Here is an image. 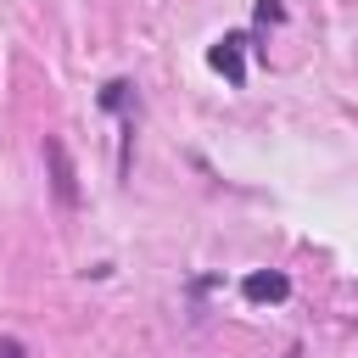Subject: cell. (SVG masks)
Returning <instances> with one entry per match:
<instances>
[{
    "label": "cell",
    "instance_id": "1",
    "mask_svg": "<svg viewBox=\"0 0 358 358\" xmlns=\"http://www.w3.org/2000/svg\"><path fill=\"white\" fill-rule=\"evenodd\" d=\"M45 162H50V190L62 207H78V173H73V157H67V140L50 134L45 140Z\"/></svg>",
    "mask_w": 358,
    "mask_h": 358
},
{
    "label": "cell",
    "instance_id": "2",
    "mask_svg": "<svg viewBox=\"0 0 358 358\" xmlns=\"http://www.w3.org/2000/svg\"><path fill=\"white\" fill-rule=\"evenodd\" d=\"M241 45H246L241 34H224V39H218V45L207 50V62H213V67H218V73H224L229 84H241V78H246V62H241Z\"/></svg>",
    "mask_w": 358,
    "mask_h": 358
},
{
    "label": "cell",
    "instance_id": "3",
    "mask_svg": "<svg viewBox=\"0 0 358 358\" xmlns=\"http://www.w3.org/2000/svg\"><path fill=\"white\" fill-rule=\"evenodd\" d=\"M241 296L246 302H285L291 296V280L285 274H246L241 280Z\"/></svg>",
    "mask_w": 358,
    "mask_h": 358
},
{
    "label": "cell",
    "instance_id": "4",
    "mask_svg": "<svg viewBox=\"0 0 358 358\" xmlns=\"http://www.w3.org/2000/svg\"><path fill=\"white\" fill-rule=\"evenodd\" d=\"M285 11H280V0H257V22H280Z\"/></svg>",
    "mask_w": 358,
    "mask_h": 358
},
{
    "label": "cell",
    "instance_id": "5",
    "mask_svg": "<svg viewBox=\"0 0 358 358\" xmlns=\"http://www.w3.org/2000/svg\"><path fill=\"white\" fill-rule=\"evenodd\" d=\"M0 358H22V341H11V336H0Z\"/></svg>",
    "mask_w": 358,
    "mask_h": 358
}]
</instances>
